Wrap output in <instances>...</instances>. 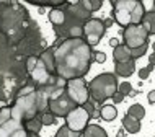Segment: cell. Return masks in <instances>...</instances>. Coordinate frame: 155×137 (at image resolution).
I'll use <instances>...</instances> for the list:
<instances>
[{
	"label": "cell",
	"instance_id": "cell-28",
	"mask_svg": "<svg viewBox=\"0 0 155 137\" xmlns=\"http://www.w3.org/2000/svg\"><path fill=\"white\" fill-rule=\"evenodd\" d=\"M83 108H85V109H87V113H88L90 116H91V118H95V113H96V108H95V101H93V99H88V101H87L85 103V105H83ZM100 111V109H98Z\"/></svg>",
	"mask_w": 155,
	"mask_h": 137
},
{
	"label": "cell",
	"instance_id": "cell-24",
	"mask_svg": "<svg viewBox=\"0 0 155 137\" xmlns=\"http://www.w3.org/2000/svg\"><path fill=\"white\" fill-rule=\"evenodd\" d=\"M12 119V106H2L0 108V126Z\"/></svg>",
	"mask_w": 155,
	"mask_h": 137
},
{
	"label": "cell",
	"instance_id": "cell-10",
	"mask_svg": "<svg viewBox=\"0 0 155 137\" xmlns=\"http://www.w3.org/2000/svg\"><path fill=\"white\" fill-rule=\"evenodd\" d=\"M65 11L72 16L74 20H77L78 23H83V24H85L91 18V13H90V11H87L85 8L80 5V2H77V3H67V5H65Z\"/></svg>",
	"mask_w": 155,
	"mask_h": 137
},
{
	"label": "cell",
	"instance_id": "cell-12",
	"mask_svg": "<svg viewBox=\"0 0 155 137\" xmlns=\"http://www.w3.org/2000/svg\"><path fill=\"white\" fill-rule=\"evenodd\" d=\"M136 72V60H127L121 62V64H114V75L116 77H131Z\"/></svg>",
	"mask_w": 155,
	"mask_h": 137
},
{
	"label": "cell",
	"instance_id": "cell-16",
	"mask_svg": "<svg viewBox=\"0 0 155 137\" xmlns=\"http://www.w3.org/2000/svg\"><path fill=\"white\" fill-rule=\"evenodd\" d=\"M123 129L126 132H129V134H137L140 131V121L129 114H126L123 118Z\"/></svg>",
	"mask_w": 155,
	"mask_h": 137
},
{
	"label": "cell",
	"instance_id": "cell-38",
	"mask_svg": "<svg viewBox=\"0 0 155 137\" xmlns=\"http://www.w3.org/2000/svg\"><path fill=\"white\" fill-rule=\"evenodd\" d=\"M118 137H124V129H123V131H119V134H118Z\"/></svg>",
	"mask_w": 155,
	"mask_h": 137
},
{
	"label": "cell",
	"instance_id": "cell-1",
	"mask_svg": "<svg viewBox=\"0 0 155 137\" xmlns=\"http://www.w3.org/2000/svg\"><path fill=\"white\" fill-rule=\"evenodd\" d=\"M56 57V75L69 82L83 78L90 72L93 64V49L83 38L64 39L54 47Z\"/></svg>",
	"mask_w": 155,
	"mask_h": 137
},
{
	"label": "cell",
	"instance_id": "cell-3",
	"mask_svg": "<svg viewBox=\"0 0 155 137\" xmlns=\"http://www.w3.org/2000/svg\"><path fill=\"white\" fill-rule=\"evenodd\" d=\"M111 18L124 30L132 24H140L145 15V7L139 0H111Z\"/></svg>",
	"mask_w": 155,
	"mask_h": 137
},
{
	"label": "cell",
	"instance_id": "cell-36",
	"mask_svg": "<svg viewBox=\"0 0 155 137\" xmlns=\"http://www.w3.org/2000/svg\"><path fill=\"white\" fill-rule=\"evenodd\" d=\"M149 64H150V65H153V67H155V52H152V54L149 56Z\"/></svg>",
	"mask_w": 155,
	"mask_h": 137
},
{
	"label": "cell",
	"instance_id": "cell-2",
	"mask_svg": "<svg viewBox=\"0 0 155 137\" xmlns=\"http://www.w3.org/2000/svg\"><path fill=\"white\" fill-rule=\"evenodd\" d=\"M48 99L43 90H36L26 96H18L12 106V119L26 122L48 111Z\"/></svg>",
	"mask_w": 155,
	"mask_h": 137
},
{
	"label": "cell",
	"instance_id": "cell-33",
	"mask_svg": "<svg viewBox=\"0 0 155 137\" xmlns=\"http://www.w3.org/2000/svg\"><path fill=\"white\" fill-rule=\"evenodd\" d=\"M147 99H149V103H150V105H155V90L149 91V95H147Z\"/></svg>",
	"mask_w": 155,
	"mask_h": 137
},
{
	"label": "cell",
	"instance_id": "cell-31",
	"mask_svg": "<svg viewBox=\"0 0 155 137\" xmlns=\"http://www.w3.org/2000/svg\"><path fill=\"white\" fill-rule=\"evenodd\" d=\"M38 59H39V57H36V56H30V57H28V60H26V70H28V72H31V70L35 69V65L38 64Z\"/></svg>",
	"mask_w": 155,
	"mask_h": 137
},
{
	"label": "cell",
	"instance_id": "cell-6",
	"mask_svg": "<svg viewBox=\"0 0 155 137\" xmlns=\"http://www.w3.org/2000/svg\"><path fill=\"white\" fill-rule=\"evenodd\" d=\"M65 93L72 99L77 106H83L90 99V91H88V83L85 78H74L65 83Z\"/></svg>",
	"mask_w": 155,
	"mask_h": 137
},
{
	"label": "cell",
	"instance_id": "cell-14",
	"mask_svg": "<svg viewBox=\"0 0 155 137\" xmlns=\"http://www.w3.org/2000/svg\"><path fill=\"white\" fill-rule=\"evenodd\" d=\"M23 124L15 121V119H8L7 122H3L0 126V137H13V134L18 129H21Z\"/></svg>",
	"mask_w": 155,
	"mask_h": 137
},
{
	"label": "cell",
	"instance_id": "cell-13",
	"mask_svg": "<svg viewBox=\"0 0 155 137\" xmlns=\"http://www.w3.org/2000/svg\"><path fill=\"white\" fill-rule=\"evenodd\" d=\"M48 16H49V21L54 24V28L64 26L65 21H67V11H65V8H52V10L48 13Z\"/></svg>",
	"mask_w": 155,
	"mask_h": 137
},
{
	"label": "cell",
	"instance_id": "cell-15",
	"mask_svg": "<svg viewBox=\"0 0 155 137\" xmlns=\"http://www.w3.org/2000/svg\"><path fill=\"white\" fill-rule=\"evenodd\" d=\"M113 59H114V64H121V62H127L131 60V49L124 44H119L118 47H114L113 51Z\"/></svg>",
	"mask_w": 155,
	"mask_h": 137
},
{
	"label": "cell",
	"instance_id": "cell-7",
	"mask_svg": "<svg viewBox=\"0 0 155 137\" xmlns=\"http://www.w3.org/2000/svg\"><path fill=\"white\" fill-rule=\"evenodd\" d=\"M123 41L124 46H127L129 49H137L147 44L149 41V33L145 31V28L142 24H132L123 30Z\"/></svg>",
	"mask_w": 155,
	"mask_h": 137
},
{
	"label": "cell",
	"instance_id": "cell-20",
	"mask_svg": "<svg viewBox=\"0 0 155 137\" xmlns=\"http://www.w3.org/2000/svg\"><path fill=\"white\" fill-rule=\"evenodd\" d=\"M23 127L26 129V132H33V134H39V131L43 129V122H41V114L36 118L30 119V121L23 122Z\"/></svg>",
	"mask_w": 155,
	"mask_h": 137
},
{
	"label": "cell",
	"instance_id": "cell-9",
	"mask_svg": "<svg viewBox=\"0 0 155 137\" xmlns=\"http://www.w3.org/2000/svg\"><path fill=\"white\" fill-rule=\"evenodd\" d=\"M90 119H91V116L87 113L85 108H83V106H77L74 111H70V113L67 114V118H65V126L69 127L70 131L82 134V132L87 129Z\"/></svg>",
	"mask_w": 155,
	"mask_h": 137
},
{
	"label": "cell",
	"instance_id": "cell-27",
	"mask_svg": "<svg viewBox=\"0 0 155 137\" xmlns=\"http://www.w3.org/2000/svg\"><path fill=\"white\" fill-rule=\"evenodd\" d=\"M118 91H119V93H123L124 96H127V95L132 93V85L129 83V82H123V83H119Z\"/></svg>",
	"mask_w": 155,
	"mask_h": 137
},
{
	"label": "cell",
	"instance_id": "cell-5",
	"mask_svg": "<svg viewBox=\"0 0 155 137\" xmlns=\"http://www.w3.org/2000/svg\"><path fill=\"white\" fill-rule=\"evenodd\" d=\"M77 105L69 98L65 90H59L54 96L48 99V111L52 113L56 118H67L70 111H74Z\"/></svg>",
	"mask_w": 155,
	"mask_h": 137
},
{
	"label": "cell",
	"instance_id": "cell-32",
	"mask_svg": "<svg viewBox=\"0 0 155 137\" xmlns=\"http://www.w3.org/2000/svg\"><path fill=\"white\" fill-rule=\"evenodd\" d=\"M111 99L114 101V105H119V103H123L124 95H123V93H119V91H116V93H114V96H113Z\"/></svg>",
	"mask_w": 155,
	"mask_h": 137
},
{
	"label": "cell",
	"instance_id": "cell-37",
	"mask_svg": "<svg viewBox=\"0 0 155 137\" xmlns=\"http://www.w3.org/2000/svg\"><path fill=\"white\" fill-rule=\"evenodd\" d=\"M28 137H39V134H33V132H28Z\"/></svg>",
	"mask_w": 155,
	"mask_h": 137
},
{
	"label": "cell",
	"instance_id": "cell-4",
	"mask_svg": "<svg viewBox=\"0 0 155 137\" xmlns=\"http://www.w3.org/2000/svg\"><path fill=\"white\" fill-rule=\"evenodd\" d=\"M118 77L111 72H103L100 75H96L93 80L88 83V91H90V98L95 103L103 106V103L106 99H110L114 96V93L118 91Z\"/></svg>",
	"mask_w": 155,
	"mask_h": 137
},
{
	"label": "cell",
	"instance_id": "cell-23",
	"mask_svg": "<svg viewBox=\"0 0 155 137\" xmlns=\"http://www.w3.org/2000/svg\"><path fill=\"white\" fill-rule=\"evenodd\" d=\"M54 137H80V134H78V132L70 131L67 126H61L59 131L56 132V135H54Z\"/></svg>",
	"mask_w": 155,
	"mask_h": 137
},
{
	"label": "cell",
	"instance_id": "cell-17",
	"mask_svg": "<svg viewBox=\"0 0 155 137\" xmlns=\"http://www.w3.org/2000/svg\"><path fill=\"white\" fill-rule=\"evenodd\" d=\"M116 116H118V109H116L114 105H103L100 108V118H101L103 121L111 122L116 119Z\"/></svg>",
	"mask_w": 155,
	"mask_h": 137
},
{
	"label": "cell",
	"instance_id": "cell-25",
	"mask_svg": "<svg viewBox=\"0 0 155 137\" xmlns=\"http://www.w3.org/2000/svg\"><path fill=\"white\" fill-rule=\"evenodd\" d=\"M56 116L52 113H49V111H46V113L41 114V122H43V126H52V124H56Z\"/></svg>",
	"mask_w": 155,
	"mask_h": 137
},
{
	"label": "cell",
	"instance_id": "cell-35",
	"mask_svg": "<svg viewBox=\"0 0 155 137\" xmlns=\"http://www.w3.org/2000/svg\"><path fill=\"white\" fill-rule=\"evenodd\" d=\"M110 46H111V47H118V46H119V41L116 39V38H111V39H110Z\"/></svg>",
	"mask_w": 155,
	"mask_h": 137
},
{
	"label": "cell",
	"instance_id": "cell-18",
	"mask_svg": "<svg viewBox=\"0 0 155 137\" xmlns=\"http://www.w3.org/2000/svg\"><path fill=\"white\" fill-rule=\"evenodd\" d=\"M142 26L145 28V31L150 34H155V10H150V11H145L144 18H142Z\"/></svg>",
	"mask_w": 155,
	"mask_h": 137
},
{
	"label": "cell",
	"instance_id": "cell-21",
	"mask_svg": "<svg viewBox=\"0 0 155 137\" xmlns=\"http://www.w3.org/2000/svg\"><path fill=\"white\" fill-rule=\"evenodd\" d=\"M80 5L85 8L87 11L93 13V11H98L100 8L103 7V0H80Z\"/></svg>",
	"mask_w": 155,
	"mask_h": 137
},
{
	"label": "cell",
	"instance_id": "cell-34",
	"mask_svg": "<svg viewBox=\"0 0 155 137\" xmlns=\"http://www.w3.org/2000/svg\"><path fill=\"white\" fill-rule=\"evenodd\" d=\"M103 23H104V28L108 30L110 26H113V24H114V20H113V18H104V20H103Z\"/></svg>",
	"mask_w": 155,
	"mask_h": 137
},
{
	"label": "cell",
	"instance_id": "cell-30",
	"mask_svg": "<svg viewBox=\"0 0 155 137\" xmlns=\"http://www.w3.org/2000/svg\"><path fill=\"white\" fill-rule=\"evenodd\" d=\"M93 62H98V64L106 62V54L103 51H93Z\"/></svg>",
	"mask_w": 155,
	"mask_h": 137
},
{
	"label": "cell",
	"instance_id": "cell-39",
	"mask_svg": "<svg viewBox=\"0 0 155 137\" xmlns=\"http://www.w3.org/2000/svg\"><path fill=\"white\" fill-rule=\"evenodd\" d=\"M152 49H153V52H155V41H153V44H152Z\"/></svg>",
	"mask_w": 155,
	"mask_h": 137
},
{
	"label": "cell",
	"instance_id": "cell-19",
	"mask_svg": "<svg viewBox=\"0 0 155 137\" xmlns=\"http://www.w3.org/2000/svg\"><path fill=\"white\" fill-rule=\"evenodd\" d=\"M82 137H108V132L98 124H88L87 129L82 132Z\"/></svg>",
	"mask_w": 155,
	"mask_h": 137
},
{
	"label": "cell",
	"instance_id": "cell-29",
	"mask_svg": "<svg viewBox=\"0 0 155 137\" xmlns=\"http://www.w3.org/2000/svg\"><path fill=\"white\" fill-rule=\"evenodd\" d=\"M153 70V65H147V67H142L140 70H139V78L140 80H145V78H149V75H150V72Z\"/></svg>",
	"mask_w": 155,
	"mask_h": 137
},
{
	"label": "cell",
	"instance_id": "cell-22",
	"mask_svg": "<svg viewBox=\"0 0 155 137\" xmlns=\"http://www.w3.org/2000/svg\"><path fill=\"white\" fill-rule=\"evenodd\" d=\"M127 114L129 116H132V118H136V119H140L145 116V109H144V106L139 105V103H134V105L129 106V109H127Z\"/></svg>",
	"mask_w": 155,
	"mask_h": 137
},
{
	"label": "cell",
	"instance_id": "cell-40",
	"mask_svg": "<svg viewBox=\"0 0 155 137\" xmlns=\"http://www.w3.org/2000/svg\"><path fill=\"white\" fill-rule=\"evenodd\" d=\"M153 10H155V2H153Z\"/></svg>",
	"mask_w": 155,
	"mask_h": 137
},
{
	"label": "cell",
	"instance_id": "cell-8",
	"mask_svg": "<svg viewBox=\"0 0 155 137\" xmlns=\"http://www.w3.org/2000/svg\"><path fill=\"white\" fill-rule=\"evenodd\" d=\"M104 33H106V28H104V23L101 18H90L83 24V39L87 41V44L90 47H95L101 41Z\"/></svg>",
	"mask_w": 155,
	"mask_h": 137
},
{
	"label": "cell",
	"instance_id": "cell-11",
	"mask_svg": "<svg viewBox=\"0 0 155 137\" xmlns=\"http://www.w3.org/2000/svg\"><path fill=\"white\" fill-rule=\"evenodd\" d=\"M39 59L43 60V64H44V67L48 69V72L51 73V75H56V57H54V47L44 49V51L41 52Z\"/></svg>",
	"mask_w": 155,
	"mask_h": 137
},
{
	"label": "cell",
	"instance_id": "cell-26",
	"mask_svg": "<svg viewBox=\"0 0 155 137\" xmlns=\"http://www.w3.org/2000/svg\"><path fill=\"white\" fill-rule=\"evenodd\" d=\"M145 52H147V44L142 46V47L132 49V51H131V57H132V60H136V59H139V57L145 56Z\"/></svg>",
	"mask_w": 155,
	"mask_h": 137
}]
</instances>
